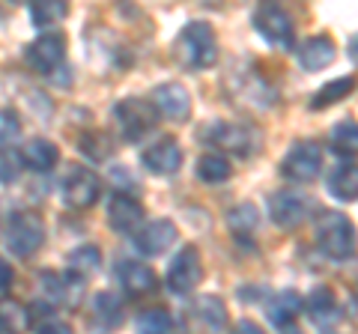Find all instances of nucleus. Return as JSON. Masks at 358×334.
I'll list each match as a JSON object with an SVG mask.
<instances>
[{"label":"nucleus","instance_id":"nucleus-12","mask_svg":"<svg viewBox=\"0 0 358 334\" xmlns=\"http://www.w3.org/2000/svg\"><path fill=\"white\" fill-rule=\"evenodd\" d=\"M173 242H176V224H173V221H167V218L150 221V224L143 227L138 236H134L138 251L147 254V257H159V254H164Z\"/></svg>","mask_w":358,"mask_h":334},{"label":"nucleus","instance_id":"nucleus-36","mask_svg":"<svg viewBox=\"0 0 358 334\" xmlns=\"http://www.w3.org/2000/svg\"><path fill=\"white\" fill-rule=\"evenodd\" d=\"M230 334H266L257 322H251V319H242V322H236V328H233Z\"/></svg>","mask_w":358,"mask_h":334},{"label":"nucleus","instance_id":"nucleus-20","mask_svg":"<svg viewBox=\"0 0 358 334\" xmlns=\"http://www.w3.org/2000/svg\"><path fill=\"white\" fill-rule=\"evenodd\" d=\"M24 164H30L33 170H51L54 164L60 161V150L54 147L51 140H45V138H36V140H30L27 147H24Z\"/></svg>","mask_w":358,"mask_h":334},{"label":"nucleus","instance_id":"nucleus-28","mask_svg":"<svg viewBox=\"0 0 358 334\" xmlns=\"http://www.w3.org/2000/svg\"><path fill=\"white\" fill-rule=\"evenodd\" d=\"M197 176L203 182H224L230 176V161L218 152H209L197 161Z\"/></svg>","mask_w":358,"mask_h":334},{"label":"nucleus","instance_id":"nucleus-25","mask_svg":"<svg viewBox=\"0 0 358 334\" xmlns=\"http://www.w3.org/2000/svg\"><path fill=\"white\" fill-rule=\"evenodd\" d=\"M66 13H69V6L66 3H57V0H42V3H33L30 6V18L36 27H54L60 24V21L66 18Z\"/></svg>","mask_w":358,"mask_h":334},{"label":"nucleus","instance_id":"nucleus-11","mask_svg":"<svg viewBox=\"0 0 358 334\" xmlns=\"http://www.w3.org/2000/svg\"><path fill=\"white\" fill-rule=\"evenodd\" d=\"M308 200L305 194H296V191H278L268 197V215L278 227H299L301 221L308 218Z\"/></svg>","mask_w":358,"mask_h":334},{"label":"nucleus","instance_id":"nucleus-8","mask_svg":"<svg viewBox=\"0 0 358 334\" xmlns=\"http://www.w3.org/2000/svg\"><path fill=\"white\" fill-rule=\"evenodd\" d=\"M320 167H322V152L317 143H296V147L287 152L281 170H284V176H289V180H296V182H310L320 176Z\"/></svg>","mask_w":358,"mask_h":334},{"label":"nucleus","instance_id":"nucleus-34","mask_svg":"<svg viewBox=\"0 0 358 334\" xmlns=\"http://www.w3.org/2000/svg\"><path fill=\"white\" fill-rule=\"evenodd\" d=\"M81 152L90 155V159H96V161H102L110 155V140L108 135H102V131H96V135H84L81 138Z\"/></svg>","mask_w":358,"mask_h":334},{"label":"nucleus","instance_id":"nucleus-30","mask_svg":"<svg viewBox=\"0 0 358 334\" xmlns=\"http://www.w3.org/2000/svg\"><path fill=\"white\" fill-rule=\"evenodd\" d=\"M69 266L75 275H90L102 266V254H99V248H93V245H84V248H75L69 254Z\"/></svg>","mask_w":358,"mask_h":334},{"label":"nucleus","instance_id":"nucleus-24","mask_svg":"<svg viewBox=\"0 0 358 334\" xmlns=\"http://www.w3.org/2000/svg\"><path fill=\"white\" fill-rule=\"evenodd\" d=\"M27 322H30L27 307H21L13 298L0 302V334H21L27 328Z\"/></svg>","mask_w":358,"mask_h":334},{"label":"nucleus","instance_id":"nucleus-22","mask_svg":"<svg viewBox=\"0 0 358 334\" xmlns=\"http://www.w3.org/2000/svg\"><path fill=\"white\" fill-rule=\"evenodd\" d=\"M329 191L338 200H358V167L355 164H343L338 170H331L329 176Z\"/></svg>","mask_w":358,"mask_h":334},{"label":"nucleus","instance_id":"nucleus-2","mask_svg":"<svg viewBox=\"0 0 358 334\" xmlns=\"http://www.w3.org/2000/svg\"><path fill=\"white\" fill-rule=\"evenodd\" d=\"M317 242L331 260H350L358 251V233L350 218L341 212H322L317 224Z\"/></svg>","mask_w":358,"mask_h":334},{"label":"nucleus","instance_id":"nucleus-14","mask_svg":"<svg viewBox=\"0 0 358 334\" xmlns=\"http://www.w3.org/2000/svg\"><path fill=\"white\" fill-rule=\"evenodd\" d=\"M152 105L159 108L167 119H176V122L188 119V114H192V96H188V90L182 84H162V87H155Z\"/></svg>","mask_w":358,"mask_h":334},{"label":"nucleus","instance_id":"nucleus-21","mask_svg":"<svg viewBox=\"0 0 358 334\" xmlns=\"http://www.w3.org/2000/svg\"><path fill=\"white\" fill-rule=\"evenodd\" d=\"M355 90V78L352 75H346V78H334V81H329L326 87H320L317 93H313L310 99V108L313 110H320V108H331V105H338L341 99H346Z\"/></svg>","mask_w":358,"mask_h":334},{"label":"nucleus","instance_id":"nucleus-19","mask_svg":"<svg viewBox=\"0 0 358 334\" xmlns=\"http://www.w3.org/2000/svg\"><path fill=\"white\" fill-rule=\"evenodd\" d=\"M301 305H305V302H301V296L296 293V289H281V293L268 302V322L278 326V328L289 326V322L299 317Z\"/></svg>","mask_w":358,"mask_h":334},{"label":"nucleus","instance_id":"nucleus-6","mask_svg":"<svg viewBox=\"0 0 358 334\" xmlns=\"http://www.w3.org/2000/svg\"><path fill=\"white\" fill-rule=\"evenodd\" d=\"M200 277H203V263H200V251L197 248H182L173 257L171 269H167V286H171V293L176 296H185L192 293V289L200 284Z\"/></svg>","mask_w":358,"mask_h":334},{"label":"nucleus","instance_id":"nucleus-17","mask_svg":"<svg viewBox=\"0 0 358 334\" xmlns=\"http://www.w3.org/2000/svg\"><path fill=\"white\" fill-rule=\"evenodd\" d=\"M296 54H299V63L305 66L308 72H320V69H326V66L334 63V57H338V48H334V42L329 36H313Z\"/></svg>","mask_w":358,"mask_h":334},{"label":"nucleus","instance_id":"nucleus-39","mask_svg":"<svg viewBox=\"0 0 358 334\" xmlns=\"http://www.w3.org/2000/svg\"><path fill=\"white\" fill-rule=\"evenodd\" d=\"M346 51H350V57L358 63V33H355V36L350 39V48H346Z\"/></svg>","mask_w":358,"mask_h":334},{"label":"nucleus","instance_id":"nucleus-23","mask_svg":"<svg viewBox=\"0 0 358 334\" xmlns=\"http://www.w3.org/2000/svg\"><path fill=\"white\" fill-rule=\"evenodd\" d=\"M308 314L313 322H331L334 317H338V298H334V293L329 286H317L313 293L308 296Z\"/></svg>","mask_w":358,"mask_h":334},{"label":"nucleus","instance_id":"nucleus-32","mask_svg":"<svg viewBox=\"0 0 358 334\" xmlns=\"http://www.w3.org/2000/svg\"><path fill=\"white\" fill-rule=\"evenodd\" d=\"M21 167H24V155L13 147H0V182H15Z\"/></svg>","mask_w":358,"mask_h":334},{"label":"nucleus","instance_id":"nucleus-7","mask_svg":"<svg viewBox=\"0 0 358 334\" xmlns=\"http://www.w3.org/2000/svg\"><path fill=\"white\" fill-rule=\"evenodd\" d=\"M203 138L215 147H224L227 152L236 155H251L257 150V131L245 129V126H233V122H212L203 131Z\"/></svg>","mask_w":358,"mask_h":334},{"label":"nucleus","instance_id":"nucleus-13","mask_svg":"<svg viewBox=\"0 0 358 334\" xmlns=\"http://www.w3.org/2000/svg\"><path fill=\"white\" fill-rule=\"evenodd\" d=\"M179 164H182V150H179V143L173 138L155 140L152 147L143 152V167L155 176H171L179 170Z\"/></svg>","mask_w":358,"mask_h":334},{"label":"nucleus","instance_id":"nucleus-9","mask_svg":"<svg viewBox=\"0 0 358 334\" xmlns=\"http://www.w3.org/2000/svg\"><path fill=\"white\" fill-rule=\"evenodd\" d=\"M102 194V185H99V176L84 170V167H78L66 176L63 182V203L72 206V209H90Z\"/></svg>","mask_w":358,"mask_h":334},{"label":"nucleus","instance_id":"nucleus-33","mask_svg":"<svg viewBox=\"0 0 358 334\" xmlns=\"http://www.w3.org/2000/svg\"><path fill=\"white\" fill-rule=\"evenodd\" d=\"M96 314L99 319H105L110 322V326H117V322L122 319V302H120V296L117 293H102L96 298Z\"/></svg>","mask_w":358,"mask_h":334},{"label":"nucleus","instance_id":"nucleus-4","mask_svg":"<svg viewBox=\"0 0 358 334\" xmlns=\"http://www.w3.org/2000/svg\"><path fill=\"white\" fill-rule=\"evenodd\" d=\"M42 239H45V227L36 215L33 212L13 215L9 230H6V248L13 251L15 257H30V254H36Z\"/></svg>","mask_w":358,"mask_h":334},{"label":"nucleus","instance_id":"nucleus-3","mask_svg":"<svg viewBox=\"0 0 358 334\" xmlns=\"http://www.w3.org/2000/svg\"><path fill=\"white\" fill-rule=\"evenodd\" d=\"M114 114H117L122 135L129 140L143 138L150 129H155V122H159V108L147 102V99H122Z\"/></svg>","mask_w":358,"mask_h":334},{"label":"nucleus","instance_id":"nucleus-38","mask_svg":"<svg viewBox=\"0 0 358 334\" xmlns=\"http://www.w3.org/2000/svg\"><path fill=\"white\" fill-rule=\"evenodd\" d=\"M42 334H72V328H69V326H63V322H57V319H54V322H48V326L42 328Z\"/></svg>","mask_w":358,"mask_h":334},{"label":"nucleus","instance_id":"nucleus-35","mask_svg":"<svg viewBox=\"0 0 358 334\" xmlns=\"http://www.w3.org/2000/svg\"><path fill=\"white\" fill-rule=\"evenodd\" d=\"M21 131V122L15 117V110H0V147H6V143H13V138H18Z\"/></svg>","mask_w":358,"mask_h":334},{"label":"nucleus","instance_id":"nucleus-5","mask_svg":"<svg viewBox=\"0 0 358 334\" xmlns=\"http://www.w3.org/2000/svg\"><path fill=\"white\" fill-rule=\"evenodd\" d=\"M254 27L257 33L278 48H293V18H289L281 6L275 3H263L254 13Z\"/></svg>","mask_w":358,"mask_h":334},{"label":"nucleus","instance_id":"nucleus-40","mask_svg":"<svg viewBox=\"0 0 358 334\" xmlns=\"http://www.w3.org/2000/svg\"><path fill=\"white\" fill-rule=\"evenodd\" d=\"M352 314H355V319H358V293H355V298H352Z\"/></svg>","mask_w":358,"mask_h":334},{"label":"nucleus","instance_id":"nucleus-1","mask_svg":"<svg viewBox=\"0 0 358 334\" xmlns=\"http://www.w3.org/2000/svg\"><path fill=\"white\" fill-rule=\"evenodd\" d=\"M176 57L185 69H209L218 60V42L215 30L206 21H192L185 24L176 39Z\"/></svg>","mask_w":358,"mask_h":334},{"label":"nucleus","instance_id":"nucleus-37","mask_svg":"<svg viewBox=\"0 0 358 334\" xmlns=\"http://www.w3.org/2000/svg\"><path fill=\"white\" fill-rule=\"evenodd\" d=\"M9 284H13V266H9L3 257H0V293H3Z\"/></svg>","mask_w":358,"mask_h":334},{"label":"nucleus","instance_id":"nucleus-31","mask_svg":"<svg viewBox=\"0 0 358 334\" xmlns=\"http://www.w3.org/2000/svg\"><path fill=\"white\" fill-rule=\"evenodd\" d=\"M197 314L212 328H221L224 322H227V307H224V302H221V298H215V296H203V298H200V302H197Z\"/></svg>","mask_w":358,"mask_h":334},{"label":"nucleus","instance_id":"nucleus-15","mask_svg":"<svg viewBox=\"0 0 358 334\" xmlns=\"http://www.w3.org/2000/svg\"><path fill=\"white\" fill-rule=\"evenodd\" d=\"M42 289H45V296H48L54 305H75L78 293L84 289V277L75 275V272H69V275L45 272L42 275Z\"/></svg>","mask_w":358,"mask_h":334},{"label":"nucleus","instance_id":"nucleus-10","mask_svg":"<svg viewBox=\"0 0 358 334\" xmlns=\"http://www.w3.org/2000/svg\"><path fill=\"white\" fill-rule=\"evenodd\" d=\"M63 57H66V39L60 33H45L27 48V63L39 75H51L63 63Z\"/></svg>","mask_w":358,"mask_h":334},{"label":"nucleus","instance_id":"nucleus-16","mask_svg":"<svg viewBox=\"0 0 358 334\" xmlns=\"http://www.w3.org/2000/svg\"><path fill=\"white\" fill-rule=\"evenodd\" d=\"M143 221V206L129 194H114L108 203V224L120 233H131Z\"/></svg>","mask_w":358,"mask_h":334},{"label":"nucleus","instance_id":"nucleus-27","mask_svg":"<svg viewBox=\"0 0 358 334\" xmlns=\"http://www.w3.org/2000/svg\"><path fill=\"white\" fill-rule=\"evenodd\" d=\"M257 221H260V215H257V206H251V203H239L227 212V227L236 233V236H248V233H254Z\"/></svg>","mask_w":358,"mask_h":334},{"label":"nucleus","instance_id":"nucleus-29","mask_svg":"<svg viewBox=\"0 0 358 334\" xmlns=\"http://www.w3.org/2000/svg\"><path fill=\"white\" fill-rule=\"evenodd\" d=\"M134 328H138V334H167L171 331V314L162 307L143 310V314L134 319Z\"/></svg>","mask_w":358,"mask_h":334},{"label":"nucleus","instance_id":"nucleus-18","mask_svg":"<svg viewBox=\"0 0 358 334\" xmlns=\"http://www.w3.org/2000/svg\"><path fill=\"white\" fill-rule=\"evenodd\" d=\"M120 284L129 296H147L155 289V275L150 266H143L138 260H126L120 263Z\"/></svg>","mask_w":358,"mask_h":334},{"label":"nucleus","instance_id":"nucleus-26","mask_svg":"<svg viewBox=\"0 0 358 334\" xmlns=\"http://www.w3.org/2000/svg\"><path fill=\"white\" fill-rule=\"evenodd\" d=\"M331 150L341 155H355L358 152V122L343 119L331 131Z\"/></svg>","mask_w":358,"mask_h":334}]
</instances>
